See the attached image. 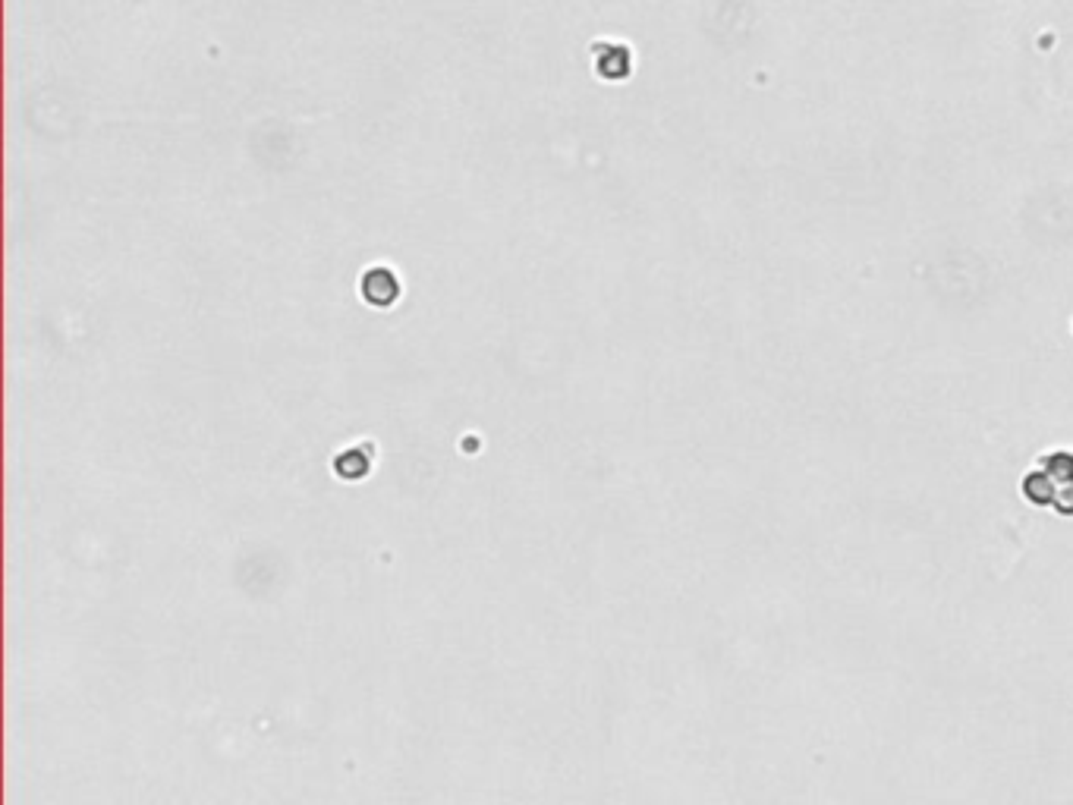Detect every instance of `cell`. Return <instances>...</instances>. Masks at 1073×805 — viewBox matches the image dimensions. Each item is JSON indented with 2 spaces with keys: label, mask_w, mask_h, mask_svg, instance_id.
<instances>
[{
  "label": "cell",
  "mask_w": 1073,
  "mask_h": 805,
  "mask_svg": "<svg viewBox=\"0 0 1073 805\" xmlns=\"http://www.w3.org/2000/svg\"><path fill=\"white\" fill-rule=\"evenodd\" d=\"M359 293L362 299L369 302V306H381V309H391L397 296L403 293V284H400V274L388 265H372L362 271V280H359Z\"/></svg>",
  "instance_id": "1"
}]
</instances>
